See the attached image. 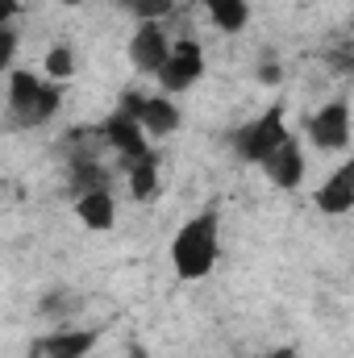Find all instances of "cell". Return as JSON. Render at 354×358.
I'll use <instances>...</instances> for the list:
<instances>
[{
    "mask_svg": "<svg viewBox=\"0 0 354 358\" xmlns=\"http://www.w3.org/2000/svg\"><path fill=\"white\" fill-rule=\"evenodd\" d=\"M221 259V213L204 208L187 217L171 238V267L179 279H204Z\"/></svg>",
    "mask_w": 354,
    "mask_h": 358,
    "instance_id": "cell-1",
    "label": "cell"
},
{
    "mask_svg": "<svg viewBox=\"0 0 354 358\" xmlns=\"http://www.w3.org/2000/svg\"><path fill=\"white\" fill-rule=\"evenodd\" d=\"M63 108V84H50L38 71H13L8 76V113L13 125L21 129H38L46 121H55V113Z\"/></svg>",
    "mask_w": 354,
    "mask_h": 358,
    "instance_id": "cell-2",
    "label": "cell"
},
{
    "mask_svg": "<svg viewBox=\"0 0 354 358\" xmlns=\"http://www.w3.org/2000/svg\"><path fill=\"white\" fill-rule=\"evenodd\" d=\"M288 134H292V129H288V121H283V104H271L263 117H255V121H246V125H238V129L229 134V146H234V155H238L242 163L263 167L267 155H271Z\"/></svg>",
    "mask_w": 354,
    "mask_h": 358,
    "instance_id": "cell-3",
    "label": "cell"
},
{
    "mask_svg": "<svg viewBox=\"0 0 354 358\" xmlns=\"http://www.w3.org/2000/svg\"><path fill=\"white\" fill-rule=\"evenodd\" d=\"M155 80H159L163 96H179V92L196 88V84L204 80V46L192 42V38L171 42V55H167V63L155 71Z\"/></svg>",
    "mask_w": 354,
    "mask_h": 358,
    "instance_id": "cell-4",
    "label": "cell"
},
{
    "mask_svg": "<svg viewBox=\"0 0 354 358\" xmlns=\"http://www.w3.org/2000/svg\"><path fill=\"white\" fill-rule=\"evenodd\" d=\"M117 108H125V113H134L138 117V125H142V134L150 138V142H163V138H171L179 129V108H176V100L171 96H142V92H129Z\"/></svg>",
    "mask_w": 354,
    "mask_h": 358,
    "instance_id": "cell-5",
    "label": "cell"
},
{
    "mask_svg": "<svg viewBox=\"0 0 354 358\" xmlns=\"http://www.w3.org/2000/svg\"><path fill=\"white\" fill-rule=\"evenodd\" d=\"M304 134L317 150L325 155H342L351 146V100H330L321 104L309 121H304Z\"/></svg>",
    "mask_w": 354,
    "mask_h": 358,
    "instance_id": "cell-6",
    "label": "cell"
},
{
    "mask_svg": "<svg viewBox=\"0 0 354 358\" xmlns=\"http://www.w3.org/2000/svg\"><path fill=\"white\" fill-rule=\"evenodd\" d=\"M100 138H104V146H113V150L121 155V163H138V159H146V155L155 150L150 138L142 134L138 117L125 113V108H117V113H108V117L100 121Z\"/></svg>",
    "mask_w": 354,
    "mask_h": 358,
    "instance_id": "cell-7",
    "label": "cell"
},
{
    "mask_svg": "<svg viewBox=\"0 0 354 358\" xmlns=\"http://www.w3.org/2000/svg\"><path fill=\"white\" fill-rule=\"evenodd\" d=\"M171 55V38L163 29V21H138L134 38H129V63L142 71V76H155Z\"/></svg>",
    "mask_w": 354,
    "mask_h": 358,
    "instance_id": "cell-8",
    "label": "cell"
},
{
    "mask_svg": "<svg viewBox=\"0 0 354 358\" xmlns=\"http://www.w3.org/2000/svg\"><path fill=\"white\" fill-rule=\"evenodd\" d=\"M263 171H267V179H271L279 192H296V187L304 183V150H300L296 134H288V138L267 155Z\"/></svg>",
    "mask_w": 354,
    "mask_h": 358,
    "instance_id": "cell-9",
    "label": "cell"
},
{
    "mask_svg": "<svg viewBox=\"0 0 354 358\" xmlns=\"http://www.w3.org/2000/svg\"><path fill=\"white\" fill-rule=\"evenodd\" d=\"M76 217L84 229H113L117 225V200H113V187H92V192H80L76 196Z\"/></svg>",
    "mask_w": 354,
    "mask_h": 358,
    "instance_id": "cell-10",
    "label": "cell"
},
{
    "mask_svg": "<svg viewBox=\"0 0 354 358\" xmlns=\"http://www.w3.org/2000/svg\"><path fill=\"white\" fill-rule=\"evenodd\" d=\"M317 208H321L325 217H346V213L354 208V163H342L334 176L321 183Z\"/></svg>",
    "mask_w": 354,
    "mask_h": 358,
    "instance_id": "cell-11",
    "label": "cell"
},
{
    "mask_svg": "<svg viewBox=\"0 0 354 358\" xmlns=\"http://www.w3.org/2000/svg\"><path fill=\"white\" fill-rule=\"evenodd\" d=\"M96 329H55L38 342V358H88L96 346Z\"/></svg>",
    "mask_w": 354,
    "mask_h": 358,
    "instance_id": "cell-12",
    "label": "cell"
},
{
    "mask_svg": "<svg viewBox=\"0 0 354 358\" xmlns=\"http://www.w3.org/2000/svg\"><path fill=\"white\" fill-rule=\"evenodd\" d=\"M221 34H242L250 25V0H200Z\"/></svg>",
    "mask_w": 354,
    "mask_h": 358,
    "instance_id": "cell-13",
    "label": "cell"
},
{
    "mask_svg": "<svg viewBox=\"0 0 354 358\" xmlns=\"http://www.w3.org/2000/svg\"><path fill=\"white\" fill-rule=\"evenodd\" d=\"M125 176H129V192H134V200H155L159 196V155L150 150L146 159H138V163H125Z\"/></svg>",
    "mask_w": 354,
    "mask_h": 358,
    "instance_id": "cell-14",
    "label": "cell"
},
{
    "mask_svg": "<svg viewBox=\"0 0 354 358\" xmlns=\"http://www.w3.org/2000/svg\"><path fill=\"white\" fill-rule=\"evenodd\" d=\"M42 76H46L50 84H67V80L76 76V50H71V42H55V46L46 50Z\"/></svg>",
    "mask_w": 354,
    "mask_h": 358,
    "instance_id": "cell-15",
    "label": "cell"
},
{
    "mask_svg": "<svg viewBox=\"0 0 354 358\" xmlns=\"http://www.w3.org/2000/svg\"><path fill=\"white\" fill-rule=\"evenodd\" d=\"M71 179H76V196H80V192H92V187H108L104 167H96L92 159H76V163H71Z\"/></svg>",
    "mask_w": 354,
    "mask_h": 358,
    "instance_id": "cell-16",
    "label": "cell"
},
{
    "mask_svg": "<svg viewBox=\"0 0 354 358\" xmlns=\"http://www.w3.org/2000/svg\"><path fill=\"white\" fill-rule=\"evenodd\" d=\"M121 8H125L134 21H163V17L176 8V0H121Z\"/></svg>",
    "mask_w": 354,
    "mask_h": 358,
    "instance_id": "cell-17",
    "label": "cell"
},
{
    "mask_svg": "<svg viewBox=\"0 0 354 358\" xmlns=\"http://www.w3.org/2000/svg\"><path fill=\"white\" fill-rule=\"evenodd\" d=\"M17 42H21L17 25H0V76L13 67V59H17Z\"/></svg>",
    "mask_w": 354,
    "mask_h": 358,
    "instance_id": "cell-18",
    "label": "cell"
},
{
    "mask_svg": "<svg viewBox=\"0 0 354 358\" xmlns=\"http://www.w3.org/2000/svg\"><path fill=\"white\" fill-rule=\"evenodd\" d=\"M71 304H76V296L59 287V292H50V296L38 304V313H42V317H67V308H71Z\"/></svg>",
    "mask_w": 354,
    "mask_h": 358,
    "instance_id": "cell-19",
    "label": "cell"
},
{
    "mask_svg": "<svg viewBox=\"0 0 354 358\" xmlns=\"http://www.w3.org/2000/svg\"><path fill=\"white\" fill-rule=\"evenodd\" d=\"M255 80H259V84H267V88H275V84L283 80V67H279L275 59H263V63L255 67Z\"/></svg>",
    "mask_w": 354,
    "mask_h": 358,
    "instance_id": "cell-20",
    "label": "cell"
},
{
    "mask_svg": "<svg viewBox=\"0 0 354 358\" xmlns=\"http://www.w3.org/2000/svg\"><path fill=\"white\" fill-rule=\"evenodd\" d=\"M21 13V0H0V25H13Z\"/></svg>",
    "mask_w": 354,
    "mask_h": 358,
    "instance_id": "cell-21",
    "label": "cell"
},
{
    "mask_svg": "<svg viewBox=\"0 0 354 358\" xmlns=\"http://www.w3.org/2000/svg\"><path fill=\"white\" fill-rule=\"evenodd\" d=\"M267 358H300V350L296 346H279V350H271Z\"/></svg>",
    "mask_w": 354,
    "mask_h": 358,
    "instance_id": "cell-22",
    "label": "cell"
},
{
    "mask_svg": "<svg viewBox=\"0 0 354 358\" xmlns=\"http://www.w3.org/2000/svg\"><path fill=\"white\" fill-rule=\"evenodd\" d=\"M55 4H71V8H76V4H84V0H55Z\"/></svg>",
    "mask_w": 354,
    "mask_h": 358,
    "instance_id": "cell-23",
    "label": "cell"
}]
</instances>
